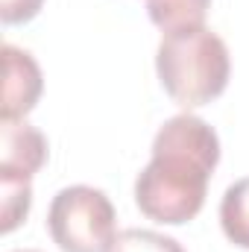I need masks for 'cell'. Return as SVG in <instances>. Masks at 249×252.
Segmentation results:
<instances>
[{
    "label": "cell",
    "instance_id": "cell-1",
    "mask_svg": "<svg viewBox=\"0 0 249 252\" xmlns=\"http://www.w3.org/2000/svg\"><path fill=\"white\" fill-rule=\"evenodd\" d=\"M220 138L196 115H176L153 138V158L135 179V202L156 223L182 226L205 205Z\"/></svg>",
    "mask_w": 249,
    "mask_h": 252
},
{
    "label": "cell",
    "instance_id": "cell-2",
    "mask_svg": "<svg viewBox=\"0 0 249 252\" xmlns=\"http://www.w3.org/2000/svg\"><path fill=\"white\" fill-rule=\"evenodd\" d=\"M156 70L173 103L199 109L217 100L229 85V47L208 27L164 32L156 53Z\"/></svg>",
    "mask_w": 249,
    "mask_h": 252
},
{
    "label": "cell",
    "instance_id": "cell-3",
    "mask_svg": "<svg viewBox=\"0 0 249 252\" xmlns=\"http://www.w3.org/2000/svg\"><path fill=\"white\" fill-rule=\"evenodd\" d=\"M115 220V205L100 188L70 185L53 196L47 229L62 252H109L118 238Z\"/></svg>",
    "mask_w": 249,
    "mask_h": 252
},
{
    "label": "cell",
    "instance_id": "cell-4",
    "mask_svg": "<svg viewBox=\"0 0 249 252\" xmlns=\"http://www.w3.org/2000/svg\"><path fill=\"white\" fill-rule=\"evenodd\" d=\"M0 53H3V76H6L0 121H24L41 97V88H44L41 67L27 50L15 44H3Z\"/></svg>",
    "mask_w": 249,
    "mask_h": 252
},
{
    "label": "cell",
    "instance_id": "cell-5",
    "mask_svg": "<svg viewBox=\"0 0 249 252\" xmlns=\"http://www.w3.org/2000/svg\"><path fill=\"white\" fill-rule=\"evenodd\" d=\"M47 161V138L27 121H0V176L32 179Z\"/></svg>",
    "mask_w": 249,
    "mask_h": 252
},
{
    "label": "cell",
    "instance_id": "cell-6",
    "mask_svg": "<svg viewBox=\"0 0 249 252\" xmlns=\"http://www.w3.org/2000/svg\"><path fill=\"white\" fill-rule=\"evenodd\" d=\"M208 6H211V0H147L150 21L164 32L205 27Z\"/></svg>",
    "mask_w": 249,
    "mask_h": 252
},
{
    "label": "cell",
    "instance_id": "cell-7",
    "mask_svg": "<svg viewBox=\"0 0 249 252\" xmlns=\"http://www.w3.org/2000/svg\"><path fill=\"white\" fill-rule=\"evenodd\" d=\"M220 226L235 247L249 250V176L226 188L220 202Z\"/></svg>",
    "mask_w": 249,
    "mask_h": 252
},
{
    "label": "cell",
    "instance_id": "cell-8",
    "mask_svg": "<svg viewBox=\"0 0 249 252\" xmlns=\"http://www.w3.org/2000/svg\"><path fill=\"white\" fill-rule=\"evenodd\" d=\"M30 205H32V188L27 179L0 176V232L3 235L15 232L27 220Z\"/></svg>",
    "mask_w": 249,
    "mask_h": 252
},
{
    "label": "cell",
    "instance_id": "cell-9",
    "mask_svg": "<svg viewBox=\"0 0 249 252\" xmlns=\"http://www.w3.org/2000/svg\"><path fill=\"white\" fill-rule=\"evenodd\" d=\"M109 252H185L179 247V241L150 232V229H124L118 232L115 244L109 247Z\"/></svg>",
    "mask_w": 249,
    "mask_h": 252
},
{
    "label": "cell",
    "instance_id": "cell-10",
    "mask_svg": "<svg viewBox=\"0 0 249 252\" xmlns=\"http://www.w3.org/2000/svg\"><path fill=\"white\" fill-rule=\"evenodd\" d=\"M44 0H0L3 24H27L41 12Z\"/></svg>",
    "mask_w": 249,
    "mask_h": 252
},
{
    "label": "cell",
    "instance_id": "cell-11",
    "mask_svg": "<svg viewBox=\"0 0 249 252\" xmlns=\"http://www.w3.org/2000/svg\"><path fill=\"white\" fill-rule=\"evenodd\" d=\"M15 252H38V250H15Z\"/></svg>",
    "mask_w": 249,
    "mask_h": 252
}]
</instances>
